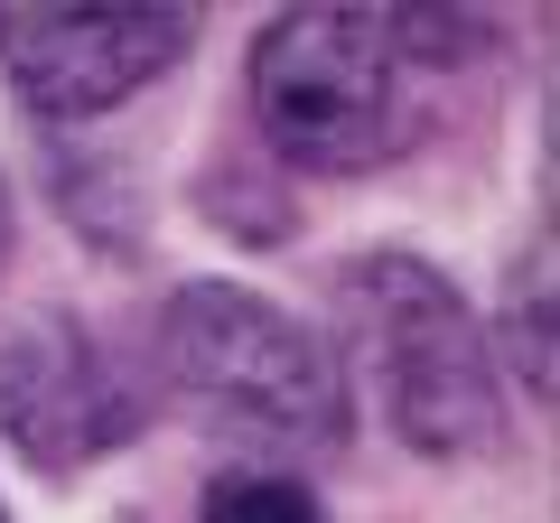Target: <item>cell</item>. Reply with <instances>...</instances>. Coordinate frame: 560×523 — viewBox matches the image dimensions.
<instances>
[{
    "label": "cell",
    "instance_id": "3",
    "mask_svg": "<svg viewBox=\"0 0 560 523\" xmlns=\"http://www.w3.org/2000/svg\"><path fill=\"white\" fill-rule=\"evenodd\" d=\"M160 364L206 430H234V440H261V449L346 440V383L327 364V346L261 290L187 281L160 318Z\"/></svg>",
    "mask_w": 560,
    "mask_h": 523
},
{
    "label": "cell",
    "instance_id": "5",
    "mask_svg": "<svg viewBox=\"0 0 560 523\" xmlns=\"http://www.w3.org/2000/svg\"><path fill=\"white\" fill-rule=\"evenodd\" d=\"M131 430H140L131 383L75 318H28L20 337H0V440L28 467H47V477L94 467Z\"/></svg>",
    "mask_w": 560,
    "mask_h": 523
},
{
    "label": "cell",
    "instance_id": "2",
    "mask_svg": "<svg viewBox=\"0 0 560 523\" xmlns=\"http://www.w3.org/2000/svg\"><path fill=\"white\" fill-rule=\"evenodd\" d=\"M337 309H346L355 374L383 393V421L420 458H486L504 440L495 356H486V327L448 271H430L411 253H364L346 262Z\"/></svg>",
    "mask_w": 560,
    "mask_h": 523
},
{
    "label": "cell",
    "instance_id": "1",
    "mask_svg": "<svg viewBox=\"0 0 560 523\" xmlns=\"http://www.w3.org/2000/svg\"><path fill=\"white\" fill-rule=\"evenodd\" d=\"M477 28L430 10H290L253 38V121L300 168H383L430 131Z\"/></svg>",
    "mask_w": 560,
    "mask_h": 523
},
{
    "label": "cell",
    "instance_id": "4",
    "mask_svg": "<svg viewBox=\"0 0 560 523\" xmlns=\"http://www.w3.org/2000/svg\"><path fill=\"white\" fill-rule=\"evenodd\" d=\"M187 47H197V10H150V0H94V10L28 0V10H0V66L20 84V103L47 121H84V113L131 103Z\"/></svg>",
    "mask_w": 560,
    "mask_h": 523
},
{
    "label": "cell",
    "instance_id": "6",
    "mask_svg": "<svg viewBox=\"0 0 560 523\" xmlns=\"http://www.w3.org/2000/svg\"><path fill=\"white\" fill-rule=\"evenodd\" d=\"M206 523H327L318 496L300 477H271V467H234V477L206 486Z\"/></svg>",
    "mask_w": 560,
    "mask_h": 523
},
{
    "label": "cell",
    "instance_id": "7",
    "mask_svg": "<svg viewBox=\"0 0 560 523\" xmlns=\"http://www.w3.org/2000/svg\"><path fill=\"white\" fill-rule=\"evenodd\" d=\"M0 523H10V514H0Z\"/></svg>",
    "mask_w": 560,
    "mask_h": 523
}]
</instances>
